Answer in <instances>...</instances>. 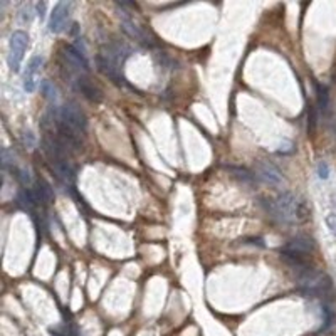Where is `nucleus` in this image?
Here are the masks:
<instances>
[{
  "label": "nucleus",
  "instance_id": "obj_8",
  "mask_svg": "<svg viewBox=\"0 0 336 336\" xmlns=\"http://www.w3.org/2000/svg\"><path fill=\"white\" fill-rule=\"evenodd\" d=\"M64 59L68 61L69 66H73L79 73H87L89 71V63L86 59V54H83L76 46L64 47Z\"/></svg>",
  "mask_w": 336,
  "mask_h": 336
},
{
  "label": "nucleus",
  "instance_id": "obj_1",
  "mask_svg": "<svg viewBox=\"0 0 336 336\" xmlns=\"http://www.w3.org/2000/svg\"><path fill=\"white\" fill-rule=\"evenodd\" d=\"M262 203L264 207H266L267 214L271 215L272 219L279 220V222L296 224L308 217L306 207L291 192H282L274 198V200H264Z\"/></svg>",
  "mask_w": 336,
  "mask_h": 336
},
{
  "label": "nucleus",
  "instance_id": "obj_20",
  "mask_svg": "<svg viewBox=\"0 0 336 336\" xmlns=\"http://www.w3.org/2000/svg\"><path fill=\"white\" fill-rule=\"evenodd\" d=\"M17 173H19V175H17V176H19V180H20V182L24 183V185H27V183L30 182L29 171H25V170H19V171H17Z\"/></svg>",
  "mask_w": 336,
  "mask_h": 336
},
{
  "label": "nucleus",
  "instance_id": "obj_15",
  "mask_svg": "<svg viewBox=\"0 0 336 336\" xmlns=\"http://www.w3.org/2000/svg\"><path fill=\"white\" fill-rule=\"evenodd\" d=\"M41 92L44 94V98H47L51 101L56 99V87H54V84L51 81H47V79H42L41 81Z\"/></svg>",
  "mask_w": 336,
  "mask_h": 336
},
{
  "label": "nucleus",
  "instance_id": "obj_5",
  "mask_svg": "<svg viewBox=\"0 0 336 336\" xmlns=\"http://www.w3.org/2000/svg\"><path fill=\"white\" fill-rule=\"evenodd\" d=\"M59 119L63 123H66L69 128H73L74 131H78L79 135L84 133L87 128V118L84 111L76 103H68L61 108L59 113Z\"/></svg>",
  "mask_w": 336,
  "mask_h": 336
},
{
  "label": "nucleus",
  "instance_id": "obj_19",
  "mask_svg": "<svg viewBox=\"0 0 336 336\" xmlns=\"http://www.w3.org/2000/svg\"><path fill=\"white\" fill-rule=\"evenodd\" d=\"M242 242L244 244H252V246H259V247H264L266 244H264V241L260 237H246L242 239Z\"/></svg>",
  "mask_w": 336,
  "mask_h": 336
},
{
  "label": "nucleus",
  "instance_id": "obj_4",
  "mask_svg": "<svg viewBox=\"0 0 336 336\" xmlns=\"http://www.w3.org/2000/svg\"><path fill=\"white\" fill-rule=\"evenodd\" d=\"M29 35L24 30H15L10 35V42H8V68L12 71H19L22 59H24L25 49H27Z\"/></svg>",
  "mask_w": 336,
  "mask_h": 336
},
{
  "label": "nucleus",
  "instance_id": "obj_14",
  "mask_svg": "<svg viewBox=\"0 0 336 336\" xmlns=\"http://www.w3.org/2000/svg\"><path fill=\"white\" fill-rule=\"evenodd\" d=\"M316 92H318V108H320L321 113H326L328 111V106H330L328 87L321 86V84H316Z\"/></svg>",
  "mask_w": 336,
  "mask_h": 336
},
{
  "label": "nucleus",
  "instance_id": "obj_3",
  "mask_svg": "<svg viewBox=\"0 0 336 336\" xmlns=\"http://www.w3.org/2000/svg\"><path fill=\"white\" fill-rule=\"evenodd\" d=\"M298 286L301 293L306 296H325L331 289V281L326 274L308 267L299 272Z\"/></svg>",
  "mask_w": 336,
  "mask_h": 336
},
{
  "label": "nucleus",
  "instance_id": "obj_17",
  "mask_svg": "<svg viewBox=\"0 0 336 336\" xmlns=\"http://www.w3.org/2000/svg\"><path fill=\"white\" fill-rule=\"evenodd\" d=\"M323 315H325V326H323V330H328L331 323H333V313H331L328 306H323Z\"/></svg>",
  "mask_w": 336,
  "mask_h": 336
},
{
  "label": "nucleus",
  "instance_id": "obj_16",
  "mask_svg": "<svg viewBox=\"0 0 336 336\" xmlns=\"http://www.w3.org/2000/svg\"><path fill=\"white\" fill-rule=\"evenodd\" d=\"M318 176H320L321 180H326L330 176V165L326 162H320L318 163Z\"/></svg>",
  "mask_w": 336,
  "mask_h": 336
},
{
  "label": "nucleus",
  "instance_id": "obj_7",
  "mask_svg": "<svg viewBox=\"0 0 336 336\" xmlns=\"http://www.w3.org/2000/svg\"><path fill=\"white\" fill-rule=\"evenodd\" d=\"M69 8H71L69 2H59L54 5L51 14V20H49V30L52 34H59L64 30L66 22H68V17H69Z\"/></svg>",
  "mask_w": 336,
  "mask_h": 336
},
{
  "label": "nucleus",
  "instance_id": "obj_22",
  "mask_svg": "<svg viewBox=\"0 0 336 336\" xmlns=\"http://www.w3.org/2000/svg\"><path fill=\"white\" fill-rule=\"evenodd\" d=\"M44 10H46V3L42 2V3H39V5H37V15L41 17V19L44 17Z\"/></svg>",
  "mask_w": 336,
  "mask_h": 336
},
{
  "label": "nucleus",
  "instance_id": "obj_10",
  "mask_svg": "<svg viewBox=\"0 0 336 336\" xmlns=\"http://www.w3.org/2000/svg\"><path fill=\"white\" fill-rule=\"evenodd\" d=\"M118 14H119V20H121V29L125 30L131 39H135V41H145V34L141 32L140 27H136V24L130 17V14H128L126 10H123V8H119Z\"/></svg>",
  "mask_w": 336,
  "mask_h": 336
},
{
  "label": "nucleus",
  "instance_id": "obj_9",
  "mask_svg": "<svg viewBox=\"0 0 336 336\" xmlns=\"http://www.w3.org/2000/svg\"><path fill=\"white\" fill-rule=\"evenodd\" d=\"M76 87L86 99L92 101V103H99L103 99V92L94 83H91V79H87L86 76H79L76 79Z\"/></svg>",
  "mask_w": 336,
  "mask_h": 336
},
{
  "label": "nucleus",
  "instance_id": "obj_2",
  "mask_svg": "<svg viewBox=\"0 0 336 336\" xmlns=\"http://www.w3.org/2000/svg\"><path fill=\"white\" fill-rule=\"evenodd\" d=\"M128 51L125 46H119V44H114V46H109L103 49L98 54V66L99 69L103 71L106 76H109L113 81L116 83H123L121 78V64L125 61V57L128 56Z\"/></svg>",
  "mask_w": 336,
  "mask_h": 336
},
{
  "label": "nucleus",
  "instance_id": "obj_11",
  "mask_svg": "<svg viewBox=\"0 0 336 336\" xmlns=\"http://www.w3.org/2000/svg\"><path fill=\"white\" fill-rule=\"evenodd\" d=\"M44 63V59L41 56H35L30 59V63L27 66V73H25L24 76V87L25 91L32 92L35 89V74H37V71L41 69V66Z\"/></svg>",
  "mask_w": 336,
  "mask_h": 336
},
{
  "label": "nucleus",
  "instance_id": "obj_6",
  "mask_svg": "<svg viewBox=\"0 0 336 336\" xmlns=\"http://www.w3.org/2000/svg\"><path fill=\"white\" fill-rule=\"evenodd\" d=\"M255 176L260 178L262 182H266L269 185H281L282 183V173L276 165H272L271 162L260 160L255 165Z\"/></svg>",
  "mask_w": 336,
  "mask_h": 336
},
{
  "label": "nucleus",
  "instance_id": "obj_13",
  "mask_svg": "<svg viewBox=\"0 0 336 336\" xmlns=\"http://www.w3.org/2000/svg\"><path fill=\"white\" fill-rule=\"evenodd\" d=\"M225 168H227V170L231 171V173H234V176L241 180V182H244V183H254L255 182V175L252 173V171L246 170V168L232 167V165H225Z\"/></svg>",
  "mask_w": 336,
  "mask_h": 336
},
{
  "label": "nucleus",
  "instance_id": "obj_21",
  "mask_svg": "<svg viewBox=\"0 0 336 336\" xmlns=\"http://www.w3.org/2000/svg\"><path fill=\"white\" fill-rule=\"evenodd\" d=\"M24 141H25V143L29 141V147H32V145H34V136H32V133H30V131L24 133Z\"/></svg>",
  "mask_w": 336,
  "mask_h": 336
},
{
  "label": "nucleus",
  "instance_id": "obj_12",
  "mask_svg": "<svg viewBox=\"0 0 336 336\" xmlns=\"http://www.w3.org/2000/svg\"><path fill=\"white\" fill-rule=\"evenodd\" d=\"M32 192H34L35 198H37V203L49 202V200H52V195H54L51 185L47 182H44V180H39L37 185H35V188H32Z\"/></svg>",
  "mask_w": 336,
  "mask_h": 336
},
{
  "label": "nucleus",
  "instance_id": "obj_18",
  "mask_svg": "<svg viewBox=\"0 0 336 336\" xmlns=\"http://www.w3.org/2000/svg\"><path fill=\"white\" fill-rule=\"evenodd\" d=\"M326 225H328L330 232L336 237V214H330L326 215Z\"/></svg>",
  "mask_w": 336,
  "mask_h": 336
}]
</instances>
